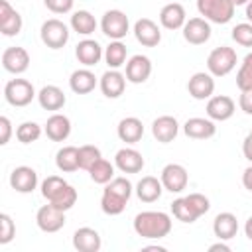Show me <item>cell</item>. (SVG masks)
I'll return each instance as SVG.
<instances>
[{"label":"cell","instance_id":"1","mask_svg":"<svg viewBox=\"0 0 252 252\" xmlns=\"http://www.w3.org/2000/svg\"><path fill=\"white\" fill-rule=\"evenodd\" d=\"M132 191H134V187H132L130 179H126V177H112L104 185L102 195H100V209H102V213L108 215V217L120 215L126 209V203L130 201Z\"/></svg>","mask_w":252,"mask_h":252},{"label":"cell","instance_id":"2","mask_svg":"<svg viewBox=\"0 0 252 252\" xmlns=\"http://www.w3.org/2000/svg\"><path fill=\"white\" fill-rule=\"evenodd\" d=\"M134 232L148 240L165 238L171 232V217L163 211H142L134 217Z\"/></svg>","mask_w":252,"mask_h":252},{"label":"cell","instance_id":"3","mask_svg":"<svg viewBox=\"0 0 252 252\" xmlns=\"http://www.w3.org/2000/svg\"><path fill=\"white\" fill-rule=\"evenodd\" d=\"M41 195L47 203L55 205L65 213L73 209L77 203V189L59 175H49L41 181Z\"/></svg>","mask_w":252,"mask_h":252},{"label":"cell","instance_id":"4","mask_svg":"<svg viewBox=\"0 0 252 252\" xmlns=\"http://www.w3.org/2000/svg\"><path fill=\"white\" fill-rule=\"evenodd\" d=\"M197 12L207 22L228 24L234 16V4L230 0H197Z\"/></svg>","mask_w":252,"mask_h":252},{"label":"cell","instance_id":"5","mask_svg":"<svg viewBox=\"0 0 252 252\" xmlns=\"http://www.w3.org/2000/svg\"><path fill=\"white\" fill-rule=\"evenodd\" d=\"M236 51L228 45L215 47L207 57V71L213 77H226L236 67Z\"/></svg>","mask_w":252,"mask_h":252},{"label":"cell","instance_id":"6","mask_svg":"<svg viewBox=\"0 0 252 252\" xmlns=\"http://www.w3.org/2000/svg\"><path fill=\"white\" fill-rule=\"evenodd\" d=\"M37 96L33 85L28 81V79H10L4 87V98L8 104L12 106H28L33 98Z\"/></svg>","mask_w":252,"mask_h":252},{"label":"cell","instance_id":"7","mask_svg":"<svg viewBox=\"0 0 252 252\" xmlns=\"http://www.w3.org/2000/svg\"><path fill=\"white\" fill-rule=\"evenodd\" d=\"M69 33L71 32H69L67 24H63L57 18L45 20L41 24V28H39V37H41V41L49 49H61V47H65L67 41H69Z\"/></svg>","mask_w":252,"mask_h":252},{"label":"cell","instance_id":"8","mask_svg":"<svg viewBox=\"0 0 252 252\" xmlns=\"http://www.w3.org/2000/svg\"><path fill=\"white\" fill-rule=\"evenodd\" d=\"M100 30L108 39H122L130 32V20L122 10H106L100 20Z\"/></svg>","mask_w":252,"mask_h":252},{"label":"cell","instance_id":"9","mask_svg":"<svg viewBox=\"0 0 252 252\" xmlns=\"http://www.w3.org/2000/svg\"><path fill=\"white\" fill-rule=\"evenodd\" d=\"M35 224L43 232H57L65 226V211L57 209L55 205L47 203L37 209L35 213Z\"/></svg>","mask_w":252,"mask_h":252},{"label":"cell","instance_id":"10","mask_svg":"<svg viewBox=\"0 0 252 252\" xmlns=\"http://www.w3.org/2000/svg\"><path fill=\"white\" fill-rule=\"evenodd\" d=\"M30 53L26 47H20V45H12V47H6L2 51V67L4 71L12 73V75H22L28 71L30 67Z\"/></svg>","mask_w":252,"mask_h":252},{"label":"cell","instance_id":"11","mask_svg":"<svg viewBox=\"0 0 252 252\" xmlns=\"http://www.w3.org/2000/svg\"><path fill=\"white\" fill-rule=\"evenodd\" d=\"M161 185L169 193H181L189 183V173L181 163H167L161 169Z\"/></svg>","mask_w":252,"mask_h":252},{"label":"cell","instance_id":"12","mask_svg":"<svg viewBox=\"0 0 252 252\" xmlns=\"http://www.w3.org/2000/svg\"><path fill=\"white\" fill-rule=\"evenodd\" d=\"M183 30V39L191 45H203L211 39V22H207L205 18L197 16V18H189L185 22V26L181 28Z\"/></svg>","mask_w":252,"mask_h":252},{"label":"cell","instance_id":"13","mask_svg":"<svg viewBox=\"0 0 252 252\" xmlns=\"http://www.w3.org/2000/svg\"><path fill=\"white\" fill-rule=\"evenodd\" d=\"M187 91L195 100H209L215 93V77L209 71H197L189 77Z\"/></svg>","mask_w":252,"mask_h":252},{"label":"cell","instance_id":"14","mask_svg":"<svg viewBox=\"0 0 252 252\" xmlns=\"http://www.w3.org/2000/svg\"><path fill=\"white\" fill-rule=\"evenodd\" d=\"M132 32H134L136 41L142 43L144 47H156V45H159V41H161V30H159V26H158L154 20H150V18H140V20H136Z\"/></svg>","mask_w":252,"mask_h":252},{"label":"cell","instance_id":"15","mask_svg":"<svg viewBox=\"0 0 252 252\" xmlns=\"http://www.w3.org/2000/svg\"><path fill=\"white\" fill-rule=\"evenodd\" d=\"M126 81L128 83H132V85H142V83H146L148 79H150V75H152V61H150V57H146V55H132L128 61H126Z\"/></svg>","mask_w":252,"mask_h":252},{"label":"cell","instance_id":"16","mask_svg":"<svg viewBox=\"0 0 252 252\" xmlns=\"http://www.w3.org/2000/svg\"><path fill=\"white\" fill-rule=\"evenodd\" d=\"M22 28H24V20L20 12L12 8L8 0H0V32L6 37H14L22 32Z\"/></svg>","mask_w":252,"mask_h":252},{"label":"cell","instance_id":"17","mask_svg":"<svg viewBox=\"0 0 252 252\" xmlns=\"http://www.w3.org/2000/svg\"><path fill=\"white\" fill-rule=\"evenodd\" d=\"M207 116L215 122H224L228 118H232L234 110H236V104L230 96L226 94H215L207 100Z\"/></svg>","mask_w":252,"mask_h":252},{"label":"cell","instance_id":"18","mask_svg":"<svg viewBox=\"0 0 252 252\" xmlns=\"http://www.w3.org/2000/svg\"><path fill=\"white\" fill-rule=\"evenodd\" d=\"M10 187L18 193H32L37 187V171L30 165H18L10 173Z\"/></svg>","mask_w":252,"mask_h":252},{"label":"cell","instance_id":"19","mask_svg":"<svg viewBox=\"0 0 252 252\" xmlns=\"http://www.w3.org/2000/svg\"><path fill=\"white\" fill-rule=\"evenodd\" d=\"M179 134V122L175 116H169V114H163V116H158L154 122H152V136L159 142V144H169L177 138Z\"/></svg>","mask_w":252,"mask_h":252},{"label":"cell","instance_id":"20","mask_svg":"<svg viewBox=\"0 0 252 252\" xmlns=\"http://www.w3.org/2000/svg\"><path fill=\"white\" fill-rule=\"evenodd\" d=\"M75 57L83 67H94L102 57H104V49L100 47V43L96 39H81L75 47Z\"/></svg>","mask_w":252,"mask_h":252},{"label":"cell","instance_id":"21","mask_svg":"<svg viewBox=\"0 0 252 252\" xmlns=\"http://www.w3.org/2000/svg\"><path fill=\"white\" fill-rule=\"evenodd\" d=\"M98 87L106 98H118L126 89V75L120 73L118 69H108L98 79Z\"/></svg>","mask_w":252,"mask_h":252},{"label":"cell","instance_id":"22","mask_svg":"<svg viewBox=\"0 0 252 252\" xmlns=\"http://www.w3.org/2000/svg\"><path fill=\"white\" fill-rule=\"evenodd\" d=\"M114 165L122 173H140L146 165L144 156L134 148H120L114 156Z\"/></svg>","mask_w":252,"mask_h":252},{"label":"cell","instance_id":"23","mask_svg":"<svg viewBox=\"0 0 252 252\" xmlns=\"http://www.w3.org/2000/svg\"><path fill=\"white\" fill-rule=\"evenodd\" d=\"M183 132L187 138H193V140H209L217 134V126H215V120H211L209 116L207 118L193 116L183 124Z\"/></svg>","mask_w":252,"mask_h":252},{"label":"cell","instance_id":"24","mask_svg":"<svg viewBox=\"0 0 252 252\" xmlns=\"http://www.w3.org/2000/svg\"><path fill=\"white\" fill-rule=\"evenodd\" d=\"M102 246L100 234L91 226H81L73 232V248L79 252H98Z\"/></svg>","mask_w":252,"mask_h":252},{"label":"cell","instance_id":"25","mask_svg":"<svg viewBox=\"0 0 252 252\" xmlns=\"http://www.w3.org/2000/svg\"><path fill=\"white\" fill-rule=\"evenodd\" d=\"M185 22H187V14L179 2H167L159 10V24L165 30H181Z\"/></svg>","mask_w":252,"mask_h":252},{"label":"cell","instance_id":"26","mask_svg":"<svg viewBox=\"0 0 252 252\" xmlns=\"http://www.w3.org/2000/svg\"><path fill=\"white\" fill-rule=\"evenodd\" d=\"M43 132L51 142H65L71 134V120L65 114L55 112L47 118V122L43 126Z\"/></svg>","mask_w":252,"mask_h":252},{"label":"cell","instance_id":"27","mask_svg":"<svg viewBox=\"0 0 252 252\" xmlns=\"http://www.w3.org/2000/svg\"><path fill=\"white\" fill-rule=\"evenodd\" d=\"M37 102H39V106H41L43 110L57 112V110H61V108L65 106L67 96H65V93H63L57 85H45V87H41L39 93H37Z\"/></svg>","mask_w":252,"mask_h":252},{"label":"cell","instance_id":"28","mask_svg":"<svg viewBox=\"0 0 252 252\" xmlns=\"http://www.w3.org/2000/svg\"><path fill=\"white\" fill-rule=\"evenodd\" d=\"M134 191H136V197L142 203H156L163 193V185H161V179H158L154 175H144L136 183Z\"/></svg>","mask_w":252,"mask_h":252},{"label":"cell","instance_id":"29","mask_svg":"<svg viewBox=\"0 0 252 252\" xmlns=\"http://www.w3.org/2000/svg\"><path fill=\"white\" fill-rule=\"evenodd\" d=\"M98 85L94 73L89 69V67H83V69H75L69 77V87L75 94H89L94 91V87Z\"/></svg>","mask_w":252,"mask_h":252},{"label":"cell","instance_id":"30","mask_svg":"<svg viewBox=\"0 0 252 252\" xmlns=\"http://www.w3.org/2000/svg\"><path fill=\"white\" fill-rule=\"evenodd\" d=\"M116 134L126 144H138L142 140V136H144V124L136 116H126V118H122L118 122Z\"/></svg>","mask_w":252,"mask_h":252},{"label":"cell","instance_id":"31","mask_svg":"<svg viewBox=\"0 0 252 252\" xmlns=\"http://www.w3.org/2000/svg\"><path fill=\"white\" fill-rule=\"evenodd\" d=\"M213 232L219 240H230L238 232V219L232 213H219L213 220Z\"/></svg>","mask_w":252,"mask_h":252},{"label":"cell","instance_id":"32","mask_svg":"<svg viewBox=\"0 0 252 252\" xmlns=\"http://www.w3.org/2000/svg\"><path fill=\"white\" fill-rule=\"evenodd\" d=\"M55 165L63 173H73V171L81 169V163H79V148H75V146H63V148H59L57 154H55Z\"/></svg>","mask_w":252,"mask_h":252},{"label":"cell","instance_id":"33","mask_svg":"<svg viewBox=\"0 0 252 252\" xmlns=\"http://www.w3.org/2000/svg\"><path fill=\"white\" fill-rule=\"evenodd\" d=\"M128 47L122 43V39H110V43L104 47V61L108 69H120L126 65Z\"/></svg>","mask_w":252,"mask_h":252},{"label":"cell","instance_id":"34","mask_svg":"<svg viewBox=\"0 0 252 252\" xmlns=\"http://www.w3.org/2000/svg\"><path fill=\"white\" fill-rule=\"evenodd\" d=\"M71 30L73 32H77L79 35H91V33H94V30H96V18L89 12V10H77V12H73V16H71Z\"/></svg>","mask_w":252,"mask_h":252},{"label":"cell","instance_id":"35","mask_svg":"<svg viewBox=\"0 0 252 252\" xmlns=\"http://www.w3.org/2000/svg\"><path fill=\"white\" fill-rule=\"evenodd\" d=\"M114 163H110L108 159H104V158H100L91 169H89V175H91V179L94 181V183H98V185H106L112 177H114Z\"/></svg>","mask_w":252,"mask_h":252},{"label":"cell","instance_id":"36","mask_svg":"<svg viewBox=\"0 0 252 252\" xmlns=\"http://www.w3.org/2000/svg\"><path fill=\"white\" fill-rule=\"evenodd\" d=\"M171 213H173V217H175L177 220H181V222H195V220L199 219L197 211L191 207V203H189L185 197L173 199V203H171Z\"/></svg>","mask_w":252,"mask_h":252},{"label":"cell","instance_id":"37","mask_svg":"<svg viewBox=\"0 0 252 252\" xmlns=\"http://www.w3.org/2000/svg\"><path fill=\"white\" fill-rule=\"evenodd\" d=\"M41 132H43V128H41L37 122L26 120V122H22V124L16 128V138H18V142H22V144H32V142H37V140H39Z\"/></svg>","mask_w":252,"mask_h":252},{"label":"cell","instance_id":"38","mask_svg":"<svg viewBox=\"0 0 252 252\" xmlns=\"http://www.w3.org/2000/svg\"><path fill=\"white\" fill-rule=\"evenodd\" d=\"M236 87L240 91L252 87V51L242 59V63L236 71Z\"/></svg>","mask_w":252,"mask_h":252},{"label":"cell","instance_id":"39","mask_svg":"<svg viewBox=\"0 0 252 252\" xmlns=\"http://www.w3.org/2000/svg\"><path fill=\"white\" fill-rule=\"evenodd\" d=\"M100 158H102L100 150L96 146H93V144H85V146L79 148V163H81V169H87L89 171Z\"/></svg>","mask_w":252,"mask_h":252},{"label":"cell","instance_id":"40","mask_svg":"<svg viewBox=\"0 0 252 252\" xmlns=\"http://www.w3.org/2000/svg\"><path fill=\"white\" fill-rule=\"evenodd\" d=\"M232 39L242 47H252V24L242 22L232 28Z\"/></svg>","mask_w":252,"mask_h":252},{"label":"cell","instance_id":"41","mask_svg":"<svg viewBox=\"0 0 252 252\" xmlns=\"http://www.w3.org/2000/svg\"><path fill=\"white\" fill-rule=\"evenodd\" d=\"M16 236V224L8 213L0 215V244H8Z\"/></svg>","mask_w":252,"mask_h":252},{"label":"cell","instance_id":"42","mask_svg":"<svg viewBox=\"0 0 252 252\" xmlns=\"http://www.w3.org/2000/svg\"><path fill=\"white\" fill-rule=\"evenodd\" d=\"M185 199L191 203V207L197 211L199 217H203V215L209 213V209H211V201H209V197H205L203 193H189V195H185Z\"/></svg>","mask_w":252,"mask_h":252},{"label":"cell","instance_id":"43","mask_svg":"<svg viewBox=\"0 0 252 252\" xmlns=\"http://www.w3.org/2000/svg\"><path fill=\"white\" fill-rule=\"evenodd\" d=\"M43 4L53 14H69L73 10L75 0H43Z\"/></svg>","mask_w":252,"mask_h":252},{"label":"cell","instance_id":"44","mask_svg":"<svg viewBox=\"0 0 252 252\" xmlns=\"http://www.w3.org/2000/svg\"><path fill=\"white\" fill-rule=\"evenodd\" d=\"M12 138V122L8 116H0V146H6Z\"/></svg>","mask_w":252,"mask_h":252},{"label":"cell","instance_id":"45","mask_svg":"<svg viewBox=\"0 0 252 252\" xmlns=\"http://www.w3.org/2000/svg\"><path fill=\"white\" fill-rule=\"evenodd\" d=\"M238 106H240V110H244V114H250V116H252V87L240 91Z\"/></svg>","mask_w":252,"mask_h":252},{"label":"cell","instance_id":"46","mask_svg":"<svg viewBox=\"0 0 252 252\" xmlns=\"http://www.w3.org/2000/svg\"><path fill=\"white\" fill-rule=\"evenodd\" d=\"M242 154H244V158L252 163V134H248V136L244 138V142H242Z\"/></svg>","mask_w":252,"mask_h":252},{"label":"cell","instance_id":"47","mask_svg":"<svg viewBox=\"0 0 252 252\" xmlns=\"http://www.w3.org/2000/svg\"><path fill=\"white\" fill-rule=\"evenodd\" d=\"M242 185H244V189H248L252 193V163L242 171Z\"/></svg>","mask_w":252,"mask_h":252},{"label":"cell","instance_id":"48","mask_svg":"<svg viewBox=\"0 0 252 252\" xmlns=\"http://www.w3.org/2000/svg\"><path fill=\"white\" fill-rule=\"evenodd\" d=\"M209 252H230V246L224 240H219V242H215V244L209 246Z\"/></svg>","mask_w":252,"mask_h":252},{"label":"cell","instance_id":"49","mask_svg":"<svg viewBox=\"0 0 252 252\" xmlns=\"http://www.w3.org/2000/svg\"><path fill=\"white\" fill-rule=\"evenodd\" d=\"M244 234L248 240H252V217H248V220L244 222Z\"/></svg>","mask_w":252,"mask_h":252},{"label":"cell","instance_id":"50","mask_svg":"<svg viewBox=\"0 0 252 252\" xmlns=\"http://www.w3.org/2000/svg\"><path fill=\"white\" fill-rule=\"evenodd\" d=\"M246 18H248V22L252 24V0L246 4Z\"/></svg>","mask_w":252,"mask_h":252},{"label":"cell","instance_id":"51","mask_svg":"<svg viewBox=\"0 0 252 252\" xmlns=\"http://www.w3.org/2000/svg\"><path fill=\"white\" fill-rule=\"evenodd\" d=\"M230 2H232V4H234V8H236V6H246L250 0H230Z\"/></svg>","mask_w":252,"mask_h":252},{"label":"cell","instance_id":"52","mask_svg":"<svg viewBox=\"0 0 252 252\" xmlns=\"http://www.w3.org/2000/svg\"><path fill=\"white\" fill-rule=\"evenodd\" d=\"M250 134H252V130H250Z\"/></svg>","mask_w":252,"mask_h":252}]
</instances>
